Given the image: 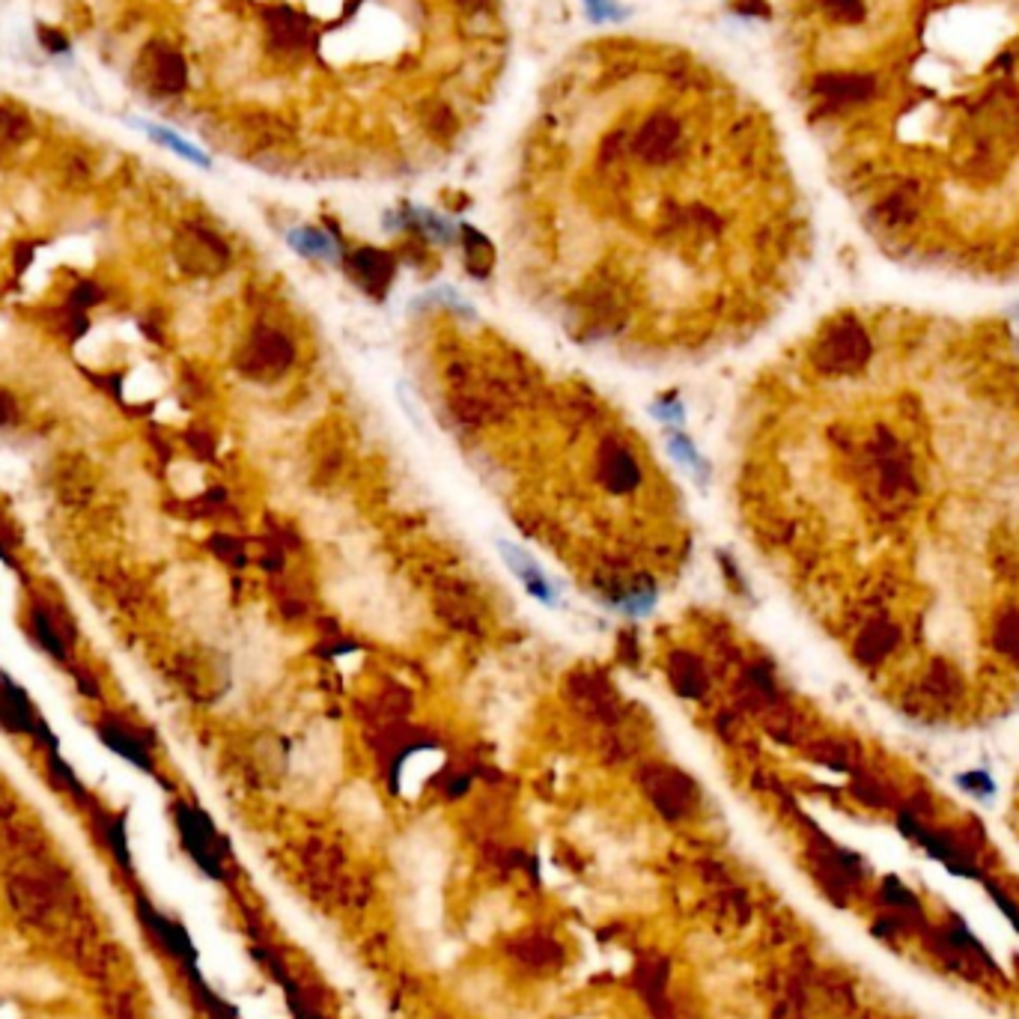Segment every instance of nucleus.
<instances>
[{
  "label": "nucleus",
  "instance_id": "obj_4",
  "mask_svg": "<svg viewBox=\"0 0 1019 1019\" xmlns=\"http://www.w3.org/2000/svg\"><path fill=\"white\" fill-rule=\"evenodd\" d=\"M30 131H33L30 116L18 114L13 107H0V149L18 147Z\"/></svg>",
  "mask_w": 1019,
  "mask_h": 1019
},
{
  "label": "nucleus",
  "instance_id": "obj_5",
  "mask_svg": "<svg viewBox=\"0 0 1019 1019\" xmlns=\"http://www.w3.org/2000/svg\"><path fill=\"white\" fill-rule=\"evenodd\" d=\"M992 644L1005 659H1019V611H1005L998 617Z\"/></svg>",
  "mask_w": 1019,
  "mask_h": 1019
},
{
  "label": "nucleus",
  "instance_id": "obj_6",
  "mask_svg": "<svg viewBox=\"0 0 1019 1019\" xmlns=\"http://www.w3.org/2000/svg\"><path fill=\"white\" fill-rule=\"evenodd\" d=\"M290 241L301 250V254H310V257H319V259H334V245H331V239L319 230H299V232H292Z\"/></svg>",
  "mask_w": 1019,
  "mask_h": 1019
},
{
  "label": "nucleus",
  "instance_id": "obj_1",
  "mask_svg": "<svg viewBox=\"0 0 1019 1019\" xmlns=\"http://www.w3.org/2000/svg\"><path fill=\"white\" fill-rule=\"evenodd\" d=\"M781 63L876 236L1019 259V0H784Z\"/></svg>",
  "mask_w": 1019,
  "mask_h": 1019
},
{
  "label": "nucleus",
  "instance_id": "obj_7",
  "mask_svg": "<svg viewBox=\"0 0 1019 1019\" xmlns=\"http://www.w3.org/2000/svg\"><path fill=\"white\" fill-rule=\"evenodd\" d=\"M668 447H670V453H674V459L679 462V465H686L688 471H695V477H701V474H706V468H703V459L701 456H697V451L692 447V442H688L686 435H674L668 442Z\"/></svg>",
  "mask_w": 1019,
  "mask_h": 1019
},
{
  "label": "nucleus",
  "instance_id": "obj_2",
  "mask_svg": "<svg viewBox=\"0 0 1019 1019\" xmlns=\"http://www.w3.org/2000/svg\"><path fill=\"white\" fill-rule=\"evenodd\" d=\"M140 72L152 93L179 96L188 87V63L173 45L152 42L140 57Z\"/></svg>",
  "mask_w": 1019,
  "mask_h": 1019
},
{
  "label": "nucleus",
  "instance_id": "obj_3",
  "mask_svg": "<svg viewBox=\"0 0 1019 1019\" xmlns=\"http://www.w3.org/2000/svg\"><path fill=\"white\" fill-rule=\"evenodd\" d=\"M498 549H501V554H504V563L513 569V576L522 581V587L527 590V594H531L534 599H540V602L549 605V608L558 602V590H554L549 576L540 569V563H536L531 554L522 552L513 543H498Z\"/></svg>",
  "mask_w": 1019,
  "mask_h": 1019
}]
</instances>
